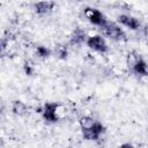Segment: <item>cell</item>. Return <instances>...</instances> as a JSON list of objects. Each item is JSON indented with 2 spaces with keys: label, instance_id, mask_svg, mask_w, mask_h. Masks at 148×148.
<instances>
[{
  "label": "cell",
  "instance_id": "277c9868",
  "mask_svg": "<svg viewBox=\"0 0 148 148\" xmlns=\"http://www.w3.org/2000/svg\"><path fill=\"white\" fill-rule=\"evenodd\" d=\"M87 44L90 49H92L95 51H98V52H105L106 51V44L101 36L89 37L87 40Z\"/></svg>",
  "mask_w": 148,
  "mask_h": 148
},
{
  "label": "cell",
  "instance_id": "3957f363",
  "mask_svg": "<svg viewBox=\"0 0 148 148\" xmlns=\"http://www.w3.org/2000/svg\"><path fill=\"white\" fill-rule=\"evenodd\" d=\"M103 131H104L103 126L99 123L95 121V124L91 127L83 130V136L86 139H88V140H96V139H98V136L101 135V133Z\"/></svg>",
  "mask_w": 148,
  "mask_h": 148
},
{
  "label": "cell",
  "instance_id": "8992f818",
  "mask_svg": "<svg viewBox=\"0 0 148 148\" xmlns=\"http://www.w3.org/2000/svg\"><path fill=\"white\" fill-rule=\"evenodd\" d=\"M118 21L123 24V25H126L127 28L130 29H139L140 27V23L132 16H128V15H120Z\"/></svg>",
  "mask_w": 148,
  "mask_h": 148
},
{
  "label": "cell",
  "instance_id": "6da1fadb",
  "mask_svg": "<svg viewBox=\"0 0 148 148\" xmlns=\"http://www.w3.org/2000/svg\"><path fill=\"white\" fill-rule=\"evenodd\" d=\"M102 29H103L104 34H105L108 37L112 38V39H123V38L125 37L124 31H123L119 27H117L116 24H113V23L106 22V23L102 27Z\"/></svg>",
  "mask_w": 148,
  "mask_h": 148
},
{
  "label": "cell",
  "instance_id": "7a4b0ae2",
  "mask_svg": "<svg viewBox=\"0 0 148 148\" xmlns=\"http://www.w3.org/2000/svg\"><path fill=\"white\" fill-rule=\"evenodd\" d=\"M84 15L92 23V24H96V25H99V27H103L105 23H106V20L104 18V16L102 15L101 12H98L97 9H92V8H87L84 10Z\"/></svg>",
  "mask_w": 148,
  "mask_h": 148
},
{
  "label": "cell",
  "instance_id": "52a82bcc",
  "mask_svg": "<svg viewBox=\"0 0 148 148\" xmlns=\"http://www.w3.org/2000/svg\"><path fill=\"white\" fill-rule=\"evenodd\" d=\"M133 69H134V72L138 73V74H142V75H147V74H148V65H147L145 61L140 60V59L134 64Z\"/></svg>",
  "mask_w": 148,
  "mask_h": 148
},
{
  "label": "cell",
  "instance_id": "ba28073f",
  "mask_svg": "<svg viewBox=\"0 0 148 148\" xmlns=\"http://www.w3.org/2000/svg\"><path fill=\"white\" fill-rule=\"evenodd\" d=\"M53 5L49 1H40L36 5V12L39 13V14H45L47 12H50L52 9Z\"/></svg>",
  "mask_w": 148,
  "mask_h": 148
},
{
  "label": "cell",
  "instance_id": "5b68a950",
  "mask_svg": "<svg viewBox=\"0 0 148 148\" xmlns=\"http://www.w3.org/2000/svg\"><path fill=\"white\" fill-rule=\"evenodd\" d=\"M44 118L50 121H56L58 117V105L57 104H46L44 109Z\"/></svg>",
  "mask_w": 148,
  "mask_h": 148
},
{
  "label": "cell",
  "instance_id": "8fae6325",
  "mask_svg": "<svg viewBox=\"0 0 148 148\" xmlns=\"http://www.w3.org/2000/svg\"><path fill=\"white\" fill-rule=\"evenodd\" d=\"M80 123H81L82 130H86V128L91 127V126L95 124V120H94L92 118H90V117H83V118L80 120Z\"/></svg>",
  "mask_w": 148,
  "mask_h": 148
},
{
  "label": "cell",
  "instance_id": "30bf717a",
  "mask_svg": "<svg viewBox=\"0 0 148 148\" xmlns=\"http://www.w3.org/2000/svg\"><path fill=\"white\" fill-rule=\"evenodd\" d=\"M25 110H27L25 105H24L23 103H21V102H15V103L13 104V111H14V113L22 114V113L25 112Z\"/></svg>",
  "mask_w": 148,
  "mask_h": 148
},
{
  "label": "cell",
  "instance_id": "9c48e42d",
  "mask_svg": "<svg viewBox=\"0 0 148 148\" xmlns=\"http://www.w3.org/2000/svg\"><path fill=\"white\" fill-rule=\"evenodd\" d=\"M84 32L83 31H81V30H76L74 34H73V36H72V43L73 44H80V43H82L83 40H84Z\"/></svg>",
  "mask_w": 148,
  "mask_h": 148
}]
</instances>
